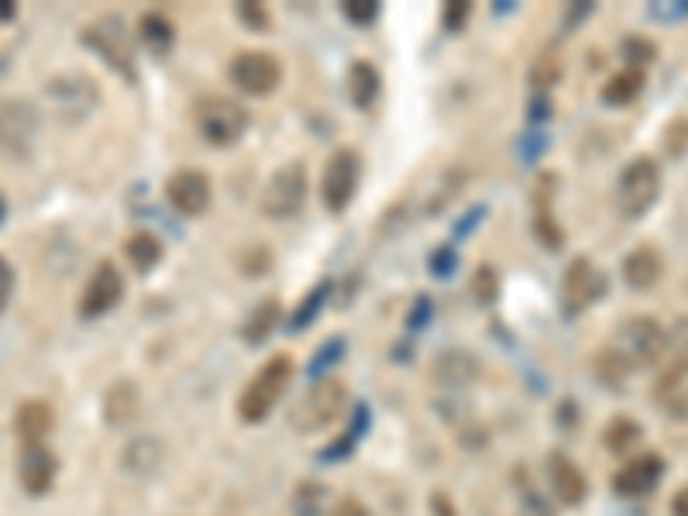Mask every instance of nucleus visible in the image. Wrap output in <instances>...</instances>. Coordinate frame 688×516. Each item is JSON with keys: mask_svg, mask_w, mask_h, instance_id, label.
<instances>
[{"mask_svg": "<svg viewBox=\"0 0 688 516\" xmlns=\"http://www.w3.org/2000/svg\"><path fill=\"white\" fill-rule=\"evenodd\" d=\"M165 200L183 218H200L210 207V179L200 169H179L165 183Z\"/></svg>", "mask_w": 688, "mask_h": 516, "instance_id": "2eb2a0df", "label": "nucleus"}, {"mask_svg": "<svg viewBox=\"0 0 688 516\" xmlns=\"http://www.w3.org/2000/svg\"><path fill=\"white\" fill-rule=\"evenodd\" d=\"M330 516H369V509L359 503V500H341L338 506H335V513Z\"/></svg>", "mask_w": 688, "mask_h": 516, "instance_id": "4c0bfd02", "label": "nucleus"}, {"mask_svg": "<svg viewBox=\"0 0 688 516\" xmlns=\"http://www.w3.org/2000/svg\"><path fill=\"white\" fill-rule=\"evenodd\" d=\"M4 218H8V203H4V197H0V224H4Z\"/></svg>", "mask_w": 688, "mask_h": 516, "instance_id": "a19ab883", "label": "nucleus"}, {"mask_svg": "<svg viewBox=\"0 0 688 516\" xmlns=\"http://www.w3.org/2000/svg\"><path fill=\"white\" fill-rule=\"evenodd\" d=\"M362 183V159L351 149H338L330 155V162L324 166V179H320V200L330 214H345L354 200V190Z\"/></svg>", "mask_w": 688, "mask_h": 516, "instance_id": "1a4fd4ad", "label": "nucleus"}, {"mask_svg": "<svg viewBox=\"0 0 688 516\" xmlns=\"http://www.w3.org/2000/svg\"><path fill=\"white\" fill-rule=\"evenodd\" d=\"M476 372H479L476 362H471V355H465V351H447L434 365V375L447 386H462L468 379H476Z\"/></svg>", "mask_w": 688, "mask_h": 516, "instance_id": "cd10ccee", "label": "nucleus"}, {"mask_svg": "<svg viewBox=\"0 0 688 516\" xmlns=\"http://www.w3.org/2000/svg\"><path fill=\"white\" fill-rule=\"evenodd\" d=\"M231 83L248 97H269L282 83V66L272 52H242L231 62Z\"/></svg>", "mask_w": 688, "mask_h": 516, "instance_id": "9b49d317", "label": "nucleus"}, {"mask_svg": "<svg viewBox=\"0 0 688 516\" xmlns=\"http://www.w3.org/2000/svg\"><path fill=\"white\" fill-rule=\"evenodd\" d=\"M121 296H125V275L117 272L114 262H101L90 272L86 286L80 293V317H86V320L104 317L121 303Z\"/></svg>", "mask_w": 688, "mask_h": 516, "instance_id": "ddd939ff", "label": "nucleus"}, {"mask_svg": "<svg viewBox=\"0 0 688 516\" xmlns=\"http://www.w3.org/2000/svg\"><path fill=\"white\" fill-rule=\"evenodd\" d=\"M640 437H644V431H640V424L633 417H616V420H609V427L603 431V444L613 455L630 452L633 444H640Z\"/></svg>", "mask_w": 688, "mask_h": 516, "instance_id": "c85d7f7f", "label": "nucleus"}, {"mask_svg": "<svg viewBox=\"0 0 688 516\" xmlns=\"http://www.w3.org/2000/svg\"><path fill=\"white\" fill-rule=\"evenodd\" d=\"M11 293H14V269L8 258H0V314L11 303Z\"/></svg>", "mask_w": 688, "mask_h": 516, "instance_id": "c9c22d12", "label": "nucleus"}, {"mask_svg": "<svg viewBox=\"0 0 688 516\" xmlns=\"http://www.w3.org/2000/svg\"><path fill=\"white\" fill-rule=\"evenodd\" d=\"M592 365H596V375H599V379H603L609 389H623L627 379H630V372H633V365H630L616 348H603L599 355L592 359Z\"/></svg>", "mask_w": 688, "mask_h": 516, "instance_id": "bb28decb", "label": "nucleus"}, {"mask_svg": "<svg viewBox=\"0 0 688 516\" xmlns=\"http://www.w3.org/2000/svg\"><path fill=\"white\" fill-rule=\"evenodd\" d=\"M45 101H49V110L62 125H80L101 104V90L83 73H62L53 77L49 86H45Z\"/></svg>", "mask_w": 688, "mask_h": 516, "instance_id": "0eeeda50", "label": "nucleus"}, {"mask_svg": "<svg viewBox=\"0 0 688 516\" xmlns=\"http://www.w3.org/2000/svg\"><path fill=\"white\" fill-rule=\"evenodd\" d=\"M341 11L348 21H354V25H372L378 17V4H372V0H345Z\"/></svg>", "mask_w": 688, "mask_h": 516, "instance_id": "2f4dec72", "label": "nucleus"}, {"mask_svg": "<svg viewBox=\"0 0 688 516\" xmlns=\"http://www.w3.org/2000/svg\"><path fill=\"white\" fill-rule=\"evenodd\" d=\"M165 452H162V441L159 437H135L125 444L121 452V468L128 476H152L159 472Z\"/></svg>", "mask_w": 688, "mask_h": 516, "instance_id": "412c9836", "label": "nucleus"}, {"mask_svg": "<svg viewBox=\"0 0 688 516\" xmlns=\"http://www.w3.org/2000/svg\"><path fill=\"white\" fill-rule=\"evenodd\" d=\"M56 472H59V461L49 452V444H21L18 479L28 496H45L56 482Z\"/></svg>", "mask_w": 688, "mask_h": 516, "instance_id": "dca6fc26", "label": "nucleus"}, {"mask_svg": "<svg viewBox=\"0 0 688 516\" xmlns=\"http://www.w3.org/2000/svg\"><path fill=\"white\" fill-rule=\"evenodd\" d=\"M83 45L97 52L114 73H121L125 80H138V66H135V42L125 25V17L117 14H101L97 21H90L83 32Z\"/></svg>", "mask_w": 688, "mask_h": 516, "instance_id": "7ed1b4c3", "label": "nucleus"}, {"mask_svg": "<svg viewBox=\"0 0 688 516\" xmlns=\"http://www.w3.org/2000/svg\"><path fill=\"white\" fill-rule=\"evenodd\" d=\"M672 516H688V485L675 492V500H672Z\"/></svg>", "mask_w": 688, "mask_h": 516, "instance_id": "58836bf2", "label": "nucleus"}, {"mask_svg": "<svg viewBox=\"0 0 688 516\" xmlns=\"http://www.w3.org/2000/svg\"><path fill=\"white\" fill-rule=\"evenodd\" d=\"M471 14V4H465V0H458V4H447L444 8V28L447 32H462V25L468 21Z\"/></svg>", "mask_w": 688, "mask_h": 516, "instance_id": "72a5a7b5", "label": "nucleus"}, {"mask_svg": "<svg viewBox=\"0 0 688 516\" xmlns=\"http://www.w3.org/2000/svg\"><path fill=\"white\" fill-rule=\"evenodd\" d=\"M56 427V413L49 403L42 400H28L18 407V417H14V431H18V441L21 444H45L49 441Z\"/></svg>", "mask_w": 688, "mask_h": 516, "instance_id": "6ab92c4d", "label": "nucleus"}, {"mask_svg": "<svg viewBox=\"0 0 688 516\" xmlns=\"http://www.w3.org/2000/svg\"><path fill=\"white\" fill-rule=\"evenodd\" d=\"M38 125H42V117L32 101H25V97L0 101V152L14 162L32 159Z\"/></svg>", "mask_w": 688, "mask_h": 516, "instance_id": "423d86ee", "label": "nucleus"}, {"mask_svg": "<svg viewBox=\"0 0 688 516\" xmlns=\"http://www.w3.org/2000/svg\"><path fill=\"white\" fill-rule=\"evenodd\" d=\"M657 407L672 420H688V359H675L654 386Z\"/></svg>", "mask_w": 688, "mask_h": 516, "instance_id": "f3484780", "label": "nucleus"}, {"mask_svg": "<svg viewBox=\"0 0 688 516\" xmlns=\"http://www.w3.org/2000/svg\"><path fill=\"white\" fill-rule=\"evenodd\" d=\"M640 90H644V69H633L630 66V69H620V73L606 80L603 101L613 104V107H623V104H630V101L640 97Z\"/></svg>", "mask_w": 688, "mask_h": 516, "instance_id": "a878e982", "label": "nucleus"}, {"mask_svg": "<svg viewBox=\"0 0 688 516\" xmlns=\"http://www.w3.org/2000/svg\"><path fill=\"white\" fill-rule=\"evenodd\" d=\"M558 80H561V59H558L555 49H544L530 66V86L534 90H551Z\"/></svg>", "mask_w": 688, "mask_h": 516, "instance_id": "7c9ffc66", "label": "nucleus"}, {"mask_svg": "<svg viewBox=\"0 0 688 516\" xmlns=\"http://www.w3.org/2000/svg\"><path fill=\"white\" fill-rule=\"evenodd\" d=\"M672 344V335L654 317H627L616 327V351L633 365H657L664 359V351Z\"/></svg>", "mask_w": 688, "mask_h": 516, "instance_id": "39448f33", "label": "nucleus"}, {"mask_svg": "<svg viewBox=\"0 0 688 516\" xmlns=\"http://www.w3.org/2000/svg\"><path fill=\"white\" fill-rule=\"evenodd\" d=\"M293 379V359L290 355H272L263 368L255 372V379L245 386L242 400H238V417L245 424H263L272 413V407L282 400Z\"/></svg>", "mask_w": 688, "mask_h": 516, "instance_id": "f257e3e1", "label": "nucleus"}, {"mask_svg": "<svg viewBox=\"0 0 688 516\" xmlns=\"http://www.w3.org/2000/svg\"><path fill=\"white\" fill-rule=\"evenodd\" d=\"M18 14V8L11 4V0H0V21H11Z\"/></svg>", "mask_w": 688, "mask_h": 516, "instance_id": "ea45409f", "label": "nucleus"}, {"mask_svg": "<svg viewBox=\"0 0 688 516\" xmlns=\"http://www.w3.org/2000/svg\"><path fill=\"white\" fill-rule=\"evenodd\" d=\"M276 320H279V303H276V300L258 303V307L252 310V317H248V324H245V341H248V344L266 341V338L272 335Z\"/></svg>", "mask_w": 688, "mask_h": 516, "instance_id": "c756f323", "label": "nucleus"}, {"mask_svg": "<svg viewBox=\"0 0 688 516\" xmlns=\"http://www.w3.org/2000/svg\"><path fill=\"white\" fill-rule=\"evenodd\" d=\"M345 407H348V386L341 379H320L296 400L290 424L296 434H317L327 431L335 420H341Z\"/></svg>", "mask_w": 688, "mask_h": 516, "instance_id": "f03ea898", "label": "nucleus"}, {"mask_svg": "<svg viewBox=\"0 0 688 516\" xmlns=\"http://www.w3.org/2000/svg\"><path fill=\"white\" fill-rule=\"evenodd\" d=\"M661 197V169L657 162L640 155L633 159L630 166L623 169L620 183H616V203H620V210L627 218H644L648 210L657 203Z\"/></svg>", "mask_w": 688, "mask_h": 516, "instance_id": "6e6552de", "label": "nucleus"}, {"mask_svg": "<svg viewBox=\"0 0 688 516\" xmlns=\"http://www.w3.org/2000/svg\"><path fill=\"white\" fill-rule=\"evenodd\" d=\"M238 17L245 21V25H252L255 32L269 28V11L258 8V4H238Z\"/></svg>", "mask_w": 688, "mask_h": 516, "instance_id": "f704fd0d", "label": "nucleus"}, {"mask_svg": "<svg viewBox=\"0 0 688 516\" xmlns=\"http://www.w3.org/2000/svg\"><path fill=\"white\" fill-rule=\"evenodd\" d=\"M348 97L354 107L369 110L378 101V69L372 62H351L348 69Z\"/></svg>", "mask_w": 688, "mask_h": 516, "instance_id": "b1692460", "label": "nucleus"}, {"mask_svg": "<svg viewBox=\"0 0 688 516\" xmlns=\"http://www.w3.org/2000/svg\"><path fill=\"white\" fill-rule=\"evenodd\" d=\"M661 275H664V258L654 245H640L627 255V262H623V279H627V286L630 290H654L661 283Z\"/></svg>", "mask_w": 688, "mask_h": 516, "instance_id": "a211bd4d", "label": "nucleus"}, {"mask_svg": "<svg viewBox=\"0 0 688 516\" xmlns=\"http://www.w3.org/2000/svg\"><path fill=\"white\" fill-rule=\"evenodd\" d=\"M661 476H664V458L654 452H644V455L630 458L620 472L613 476V492L623 500H640L657 489Z\"/></svg>", "mask_w": 688, "mask_h": 516, "instance_id": "4468645a", "label": "nucleus"}, {"mask_svg": "<svg viewBox=\"0 0 688 516\" xmlns=\"http://www.w3.org/2000/svg\"><path fill=\"white\" fill-rule=\"evenodd\" d=\"M138 410H141V400H138L135 383H117V386H110L107 400H104V417H107L110 427L131 424V420L138 417Z\"/></svg>", "mask_w": 688, "mask_h": 516, "instance_id": "4be33fe9", "label": "nucleus"}, {"mask_svg": "<svg viewBox=\"0 0 688 516\" xmlns=\"http://www.w3.org/2000/svg\"><path fill=\"white\" fill-rule=\"evenodd\" d=\"M623 52H627V59L633 62V69H640V66H651L654 62V56H657V49L648 42V38H630L627 45H623Z\"/></svg>", "mask_w": 688, "mask_h": 516, "instance_id": "473e14b6", "label": "nucleus"}, {"mask_svg": "<svg viewBox=\"0 0 688 516\" xmlns=\"http://www.w3.org/2000/svg\"><path fill=\"white\" fill-rule=\"evenodd\" d=\"M306 200V166L303 162H287L272 173L263 190V214L272 221L293 218Z\"/></svg>", "mask_w": 688, "mask_h": 516, "instance_id": "9d476101", "label": "nucleus"}, {"mask_svg": "<svg viewBox=\"0 0 688 516\" xmlns=\"http://www.w3.org/2000/svg\"><path fill=\"white\" fill-rule=\"evenodd\" d=\"M194 125H197L203 142L224 149V145L242 142V134L248 131V110L238 101L213 93V97H200L197 101V107H194Z\"/></svg>", "mask_w": 688, "mask_h": 516, "instance_id": "20e7f679", "label": "nucleus"}, {"mask_svg": "<svg viewBox=\"0 0 688 516\" xmlns=\"http://www.w3.org/2000/svg\"><path fill=\"white\" fill-rule=\"evenodd\" d=\"M606 272L592 262V258H575L572 266L564 272V283H561V300L568 314H582L592 303H599L606 296Z\"/></svg>", "mask_w": 688, "mask_h": 516, "instance_id": "f8f14e48", "label": "nucleus"}, {"mask_svg": "<svg viewBox=\"0 0 688 516\" xmlns=\"http://www.w3.org/2000/svg\"><path fill=\"white\" fill-rule=\"evenodd\" d=\"M476 296H479V300H486V303L495 296V272H492L489 266L476 272Z\"/></svg>", "mask_w": 688, "mask_h": 516, "instance_id": "e433bc0d", "label": "nucleus"}, {"mask_svg": "<svg viewBox=\"0 0 688 516\" xmlns=\"http://www.w3.org/2000/svg\"><path fill=\"white\" fill-rule=\"evenodd\" d=\"M125 258L131 262L135 272H152L162 262V242L152 231H135L125 242Z\"/></svg>", "mask_w": 688, "mask_h": 516, "instance_id": "393cba45", "label": "nucleus"}, {"mask_svg": "<svg viewBox=\"0 0 688 516\" xmlns=\"http://www.w3.org/2000/svg\"><path fill=\"white\" fill-rule=\"evenodd\" d=\"M551 489H555V496L564 503V506H579L585 500V492H588V482L582 476V468L572 461V458H564V455H551Z\"/></svg>", "mask_w": 688, "mask_h": 516, "instance_id": "aec40b11", "label": "nucleus"}, {"mask_svg": "<svg viewBox=\"0 0 688 516\" xmlns=\"http://www.w3.org/2000/svg\"><path fill=\"white\" fill-rule=\"evenodd\" d=\"M138 38L141 45L152 52V56H170L173 52V45H176V28H173V21L170 17H162V14H141V25H138Z\"/></svg>", "mask_w": 688, "mask_h": 516, "instance_id": "5701e85b", "label": "nucleus"}]
</instances>
